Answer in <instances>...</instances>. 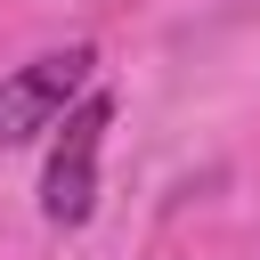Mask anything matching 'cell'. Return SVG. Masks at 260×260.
Segmentation results:
<instances>
[{
    "label": "cell",
    "instance_id": "cell-1",
    "mask_svg": "<svg viewBox=\"0 0 260 260\" xmlns=\"http://www.w3.org/2000/svg\"><path fill=\"white\" fill-rule=\"evenodd\" d=\"M106 122H114V98L106 89H81L57 114L49 162H41V219L49 228H81L98 211V146H106Z\"/></svg>",
    "mask_w": 260,
    "mask_h": 260
},
{
    "label": "cell",
    "instance_id": "cell-2",
    "mask_svg": "<svg viewBox=\"0 0 260 260\" xmlns=\"http://www.w3.org/2000/svg\"><path fill=\"white\" fill-rule=\"evenodd\" d=\"M89 81H98V49H89V41L49 49V57H32L24 73H8V81H0V146H32V138H49L57 114H65Z\"/></svg>",
    "mask_w": 260,
    "mask_h": 260
}]
</instances>
